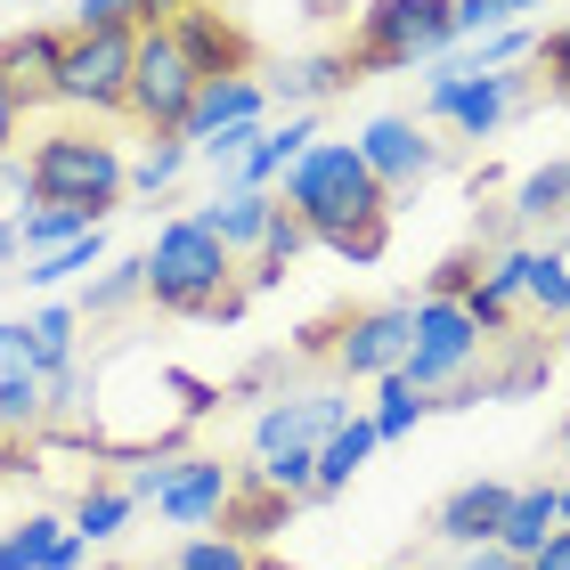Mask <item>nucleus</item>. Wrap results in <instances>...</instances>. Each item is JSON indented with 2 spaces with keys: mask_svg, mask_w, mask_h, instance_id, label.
Masks as SVG:
<instances>
[{
  "mask_svg": "<svg viewBox=\"0 0 570 570\" xmlns=\"http://www.w3.org/2000/svg\"><path fill=\"white\" fill-rule=\"evenodd\" d=\"M277 204L326 253H343L351 269H375L383 253H392V213H400V204L383 196V179L367 171L358 139H318L294 171L277 179Z\"/></svg>",
  "mask_w": 570,
  "mask_h": 570,
  "instance_id": "obj_1",
  "label": "nucleus"
},
{
  "mask_svg": "<svg viewBox=\"0 0 570 570\" xmlns=\"http://www.w3.org/2000/svg\"><path fill=\"white\" fill-rule=\"evenodd\" d=\"M237 269L245 262L196 213L155 220V237H147V302L164 309V318H237L245 309V277Z\"/></svg>",
  "mask_w": 570,
  "mask_h": 570,
  "instance_id": "obj_2",
  "label": "nucleus"
},
{
  "mask_svg": "<svg viewBox=\"0 0 570 570\" xmlns=\"http://www.w3.org/2000/svg\"><path fill=\"white\" fill-rule=\"evenodd\" d=\"M24 171H33V196L41 204H82L90 220H115L122 204H131V155L115 139H98L90 122H58V131H41L24 147Z\"/></svg>",
  "mask_w": 570,
  "mask_h": 570,
  "instance_id": "obj_3",
  "label": "nucleus"
},
{
  "mask_svg": "<svg viewBox=\"0 0 570 570\" xmlns=\"http://www.w3.org/2000/svg\"><path fill=\"white\" fill-rule=\"evenodd\" d=\"M456 49V0H367L343 41L351 73H424Z\"/></svg>",
  "mask_w": 570,
  "mask_h": 570,
  "instance_id": "obj_4",
  "label": "nucleus"
},
{
  "mask_svg": "<svg viewBox=\"0 0 570 570\" xmlns=\"http://www.w3.org/2000/svg\"><path fill=\"white\" fill-rule=\"evenodd\" d=\"M407 343H416V302H367L351 318L318 326L302 351H318L343 383H383V375L407 367Z\"/></svg>",
  "mask_w": 570,
  "mask_h": 570,
  "instance_id": "obj_5",
  "label": "nucleus"
},
{
  "mask_svg": "<svg viewBox=\"0 0 570 570\" xmlns=\"http://www.w3.org/2000/svg\"><path fill=\"white\" fill-rule=\"evenodd\" d=\"M489 367V343L473 326V309L449 302V294H416V343H407V383L440 407V392H456V383H473Z\"/></svg>",
  "mask_w": 570,
  "mask_h": 570,
  "instance_id": "obj_6",
  "label": "nucleus"
},
{
  "mask_svg": "<svg viewBox=\"0 0 570 570\" xmlns=\"http://www.w3.org/2000/svg\"><path fill=\"white\" fill-rule=\"evenodd\" d=\"M131 58H139V33H66L58 107H66L73 122L131 115Z\"/></svg>",
  "mask_w": 570,
  "mask_h": 570,
  "instance_id": "obj_7",
  "label": "nucleus"
},
{
  "mask_svg": "<svg viewBox=\"0 0 570 570\" xmlns=\"http://www.w3.org/2000/svg\"><path fill=\"white\" fill-rule=\"evenodd\" d=\"M196 90H204V73H196V58H188V41H179L171 24L139 33V58H131V122H139V131L179 139Z\"/></svg>",
  "mask_w": 570,
  "mask_h": 570,
  "instance_id": "obj_8",
  "label": "nucleus"
},
{
  "mask_svg": "<svg viewBox=\"0 0 570 570\" xmlns=\"http://www.w3.org/2000/svg\"><path fill=\"white\" fill-rule=\"evenodd\" d=\"M358 416L343 383H318V392H277L262 400V416H253V456H285V449H326V432H343Z\"/></svg>",
  "mask_w": 570,
  "mask_h": 570,
  "instance_id": "obj_9",
  "label": "nucleus"
},
{
  "mask_svg": "<svg viewBox=\"0 0 570 570\" xmlns=\"http://www.w3.org/2000/svg\"><path fill=\"white\" fill-rule=\"evenodd\" d=\"M358 155H367V171L383 179L392 204L416 188V179L440 171V139H432V122H416V115H367V122H358Z\"/></svg>",
  "mask_w": 570,
  "mask_h": 570,
  "instance_id": "obj_10",
  "label": "nucleus"
},
{
  "mask_svg": "<svg viewBox=\"0 0 570 570\" xmlns=\"http://www.w3.org/2000/svg\"><path fill=\"white\" fill-rule=\"evenodd\" d=\"M228 498H237V464H220V456H171V473L164 489H155V513H164L171 530H213Z\"/></svg>",
  "mask_w": 570,
  "mask_h": 570,
  "instance_id": "obj_11",
  "label": "nucleus"
},
{
  "mask_svg": "<svg viewBox=\"0 0 570 570\" xmlns=\"http://www.w3.org/2000/svg\"><path fill=\"white\" fill-rule=\"evenodd\" d=\"M505 505H513V481H456L449 498L432 505V538L449 554H473V547H498V530H505Z\"/></svg>",
  "mask_w": 570,
  "mask_h": 570,
  "instance_id": "obj_12",
  "label": "nucleus"
},
{
  "mask_svg": "<svg viewBox=\"0 0 570 570\" xmlns=\"http://www.w3.org/2000/svg\"><path fill=\"white\" fill-rule=\"evenodd\" d=\"M58 58H66V24H17V33H0V82L17 90L24 115L58 107Z\"/></svg>",
  "mask_w": 570,
  "mask_h": 570,
  "instance_id": "obj_13",
  "label": "nucleus"
},
{
  "mask_svg": "<svg viewBox=\"0 0 570 570\" xmlns=\"http://www.w3.org/2000/svg\"><path fill=\"white\" fill-rule=\"evenodd\" d=\"M530 90H538V73H530V66H505V73H473V82L456 90L449 122H456L464 139H498L505 122L530 107Z\"/></svg>",
  "mask_w": 570,
  "mask_h": 570,
  "instance_id": "obj_14",
  "label": "nucleus"
},
{
  "mask_svg": "<svg viewBox=\"0 0 570 570\" xmlns=\"http://www.w3.org/2000/svg\"><path fill=\"white\" fill-rule=\"evenodd\" d=\"M228 122H269V82L262 73H220V82H204L188 122H179V139L204 147L213 131H228Z\"/></svg>",
  "mask_w": 570,
  "mask_h": 570,
  "instance_id": "obj_15",
  "label": "nucleus"
},
{
  "mask_svg": "<svg viewBox=\"0 0 570 570\" xmlns=\"http://www.w3.org/2000/svg\"><path fill=\"white\" fill-rule=\"evenodd\" d=\"M358 73H351V58L343 49H302V58H285L277 73H269V107H285V115H318L334 90H351Z\"/></svg>",
  "mask_w": 570,
  "mask_h": 570,
  "instance_id": "obj_16",
  "label": "nucleus"
},
{
  "mask_svg": "<svg viewBox=\"0 0 570 570\" xmlns=\"http://www.w3.org/2000/svg\"><path fill=\"white\" fill-rule=\"evenodd\" d=\"M196 220L213 228L237 262H253V253H262V237H269V220H277V196H269V188H213V196L196 204Z\"/></svg>",
  "mask_w": 570,
  "mask_h": 570,
  "instance_id": "obj_17",
  "label": "nucleus"
},
{
  "mask_svg": "<svg viewBox=\"0 0 570 570\" xmlns=\"http://www.w3.org/2000/svg\"><path fill=\"white\" fill-rule=\"evenodd\" d=\"M171 33L188 41V58H196V73H204V82H220V73H253V41H245L237 24H228V17L213 9V0H196V9L179 17Z\"/></svg>",
  "mask_w": 570,
  "mask_h": 570,
  "instance_id": "obj_18",
  "label": "nucleus"
},
{
  "mask_svg": "<svg viewBox=\"0 0 570 570\" xmlns=\"http://www.w3.org/2000/svg\"><path fill=\"white\" fill-rule=\"evenodd\" d=\"M505 220H513V237H530V245H538V228H562L570 220V155H554V164H538V171L513 179Z\"/></svg>",
  "mask_w": 570,
  "mask_h": 570,
  "instance_id": "obj_19",
  "label": "nucleus"
},
{
  "mask_svg": "<svg viewBox=\"0 0 570 570\" xmlns=\"http://www.w3.org/2000/svg\"><path fill=\"white\" fill-rule=\"evenodd\" d=\"M554 530H562V481H522V489H513V505H505L498 547H505L513 562H530Z\"/></svg>",
  "mask_w": 570,
  "mask_h": 570,
  "instance_id": "obj_20",
  "label": "nucleus"
},
{
  "mask_svg": "<svg viewBox=\"0 0 570 570\" xmlns=\"http://www.w3.org/2000/svg\"><path fill=\"white\" fill-rule=\"evenodd\" d=\"M522 318H547L554 334L570 326V245H530V277H522Z\"/></svg>",
  "mask_w": 570,
  "mask_h": 570,
  "instance_id": "obj_21",
  "label": "nucleus"
},
{
  "mask_svg": "<svg viewBox=\"0 0 570 570\" xmlns=\"http://www.w3.org/2000/svg\"><path fill=\"white\" fill-rule=\"evenodd\" d=\"M139 302H147V253H131V262H107L98 277H82V294H73L82 326H90V318H122V309H139Z\"/></svg>",
  "mask_w": 570,
  "mask_h": 570,
  "instance_id": "obj_22",
  "label": "nucleus"
},
{
  "mask_svg": "<svg viewBox=\"0 0 570 570\" xmlns=\"http://www.w3.org/2000/svg\"><path fill=\"white\" fill-rule=\"evenodd\" d=\"M375 449H383V440H375V424H367V407H358L343 432H326V449H318V498H343V489L367 473Z\"/></svg>",
  "mask_w": 570,
  "mask_h": 570,
  "instance_id": "obj_23",
  "label": "nucleus"
},
{
  "mask_svg": "<svg viewBox=\"0 0 570 570\" xmlns=\"http://www.w3.org/2000/svg\"><path fill=\"white\" fill-rule=\"evenodd\" d=\"M530 58H538V33H530V24H505V33L456 41V49H449L440 66H449L456 82H473V73H505V66H530Z\"/></svg>",
  "mask_w": 570,
  "mask_h": 570,
  "instance_id": "obj_24",
  "label": "nucleus"
},
{
  "mask_svg": "<svg viewBox=\"0 0 570 570\" xmlns=\"http://www.w3.org/2000/svg\"><path fill=\"white\" fill-rule=\"evenodd\" d=\"M24 334H33L41 375H58V367H73V358H82V309L58 302V294H49V302L33 309V318H24Z\"/></svg>",
  "mask_w": 570,
  "mask_h": 570,
  "instance_id": "obj_25",
  "label": "nucleus"
},
{
  "mask_svg": "<svg viewBox=\"0 0 570 570\" xmlns=\"http://www.w3.org/2000/svg\"><path fill=\"white\" fill-rule=\"evenodd\" d=\"M131 513H139V498H131L122 481H90L82 498H73V522H66V530L82 538V547H107V538H122Z\"/></svg>",
  "mask_w": 570,
  "mask_h": 570,
  "instance_id": "obj_26",
  "label": "nucleus"
},
{
  "mask_svg": "<svg viewBox=\"0 0 570 570\" xmlns=\"http://www.w3.org/2000/svg\"><path fill=\"white\" fill-rule=\"evenodd\" d=\"M196 164V147L188 139H147L139 155H131V179H122V188H131V204H164L171 188H179V171Z\"/></svg>",
  "mask_w": 570,
  "mask_h": 570,
  "instance_id": "obj_27",
  "label": "nucleus"
},
{
  "mask_svg": "<svg viewBox=\"0 0 570 570\" xmlns=\"http://www.w3.org/2000/svg\"><path fill=\"white\" fill-rule=\"evenodd\" d=\"M90 269H107V228H90V237H73V245H58V253H41V262H24L17 277L33 285V294H58V285L90 277Z\"/></svg>",
  "mask_w": 570,
  "mask_h": 570,
  "instance_id": "obj_28",
  "label": "nucleus"
},
{
  "mask_svg": "<svg viewBox=\"0 0 570 570\" xmlns=\"http://www.w3.org/2000/svg\"><path fill=\"white\" fill-rule=\"evenodd\" d=\"M424 416H440V407H432V400H424L407 375H383V383H375V407H367V424H375V440H383V449H392V440H407V432H416Z\"/></svg>",
  "mask_w": 570,
  "mask_h": 570,
  "instance_id": "obj_29",
  "label": "nucleus"
},
{
  "mask_svg": "<svg viewBox=\"0 0 570 570\" xmlns=\"http://www.w3.org/2000/svg\"><path fill=\"white\" fill-rule=\"evenodd\" d=\"M90 228H107V220H90L82 204H33V213L17 220V237H24V262H41V253H58L73 237H90Z\"/></svg>",
  "mask_w": 570,
  "mask_h": 570,
  "instance_id": "obj_30",
  "label": "nucleus"
},
{
  "mask_svg": "<svg viewBox=\"0 0 570 570\" xmlns=\"http://www.w3.org/2000/svg\"><path fill=\"white\" fill-rule=\"evenodd\" d=\"M547 375H554V343H522L513 358L481 367V392H489V400H522V392H538Z\"/></svg>",
  "mask_w": 570,
  "mask_h": 570,
  "instance_id": "obj_31",
  "label": "nucleus"
},
{
  "mask_svg": "<svg viewBox=\"0 0 570 570\" xmlns=\"http://www.w3.org/2000/svg\"><path fill=\"white\" fill-rule=\"evenodd\" d=\"M58 538H66L58 513H24L17 530H0V570H41L49 554H58Z\"/></svg>",
  "mask_w": 570,
  "mask_h": 570,
  "instance_id": "obj_32",
  "label": "nucleus"
},
{
  "mask_svg": "<svg viewBox=\"0 0 570 570\" xmlns=\"http://www.w3.org/2000/svg\"><path fill=\"white\" fill-rule=\"evenodd\" d=\"M171 570H253V547L228 538V530H196V538H179Z\"/></svg>",
  "mask_w": 570,
  "mask_h": 570,
  "instance_id": "obj_33",
  "label": "nucleus"
},
{
  "mask_svg": "<svg viewBox=\"0 0 570 570\" xmlns=\"http://www.w3.org/2000/svg\"><path fill=\"white\" fill-rule=\"evenodd\" d=\"M66 33H139V0H73Z\"/></svg>",
  "mask_w": 570,
  "mask_h": 570,
  "instance_id": "obj_34",
  "label": "nucleus"
},
{
  "mask_svg": "<svg viewBox=\"0 0 570 570\" xmlns=\"http://www.w3.org/2000/svg\"><path fill=\"white\" fill-rule=\"evenodd\" d=\"M41 358H33V334H24V318H0V392H17V383H33Z\"/></svg>",
  "mask_w": 570,
  "mask_h": 570,
  "instance_id": "obj_35",
  "label": "nucleus"
},
{
  "mask_svg": "<svg viewBox=\"0 0 570 570\" xmlns=\"http://www.w3.org/2000/svg\"><path fill=\"white\" fill-rule=\"evenodd\" d=\"M33 171H24V147L17 155H0V220H24V213H33Z\"/></svg>",
  "mask_w": 570,
  "mask_h": 570,
  "instance_id": "obj_36",
  "label": "nucleus"
},
{
  "mask_svg": "<svg viewBox=\"0 0 570 570\" xmlns=\"http://www.w3.org/2000/svg\"><path fill=\"white\" fill-rule=\"evenodd\" d=\"M473 277H481V245H464V253H449L432 277H424V294H449V302H464L473 294Z\"/></svg>",
  "mask_w": 570,
  "mask_h": 570,
  "instance_id": "obj_37",
  "label": "nucleus"
},
{
  "mask_svg": "<svg viewBox=\"0 0 570 570\" xmlns=\"http://www.w3.org/2000/svg\"><path fill=\"white\" fill-rule=\"evenodd\" d=\"M505 24H522L505 9V0H456V41H481V33H505Z\"/></svg>",
  "mask_w": 570,
  "mask_h": 570,
  "instance_id": "obj_38",
  "label": "nucleus"
},
{
  "mask_svg": "<svg viewBox=\"0 0 570 570\" xmlns=\"http://www.w3.org/2000/svg\"><path fill=\"white\" fill-rule=\"evenodd\" d=\"M530 66L547 73V90H554V98H570V17L554 24L547 41H538V58H530Z\"/></svg>",
  "mask_w": 570,
  "mask_h": 570,
  "instance_id": "obj_39",
  "label": "nucleus"
},
{
  "mask_svg": "<svg viewBox=\"0 0 570 570\" xmlns=\"http://www.w3.org/2000/svg\"><path fill=\"white\" fill-rule=\"evenodd\" d=\"M17 139H24V107H17V90L0 82V155H17Z\"/></svg>",
  "mask_w": 570,
  "mask_h": 570,
  "instance_id": "obj_40",
  "label": "nucleus"
},
{
  "mask_svg": "<svg viewBox=\"0 0 570 570\" xmlns=\"http://www.w3.org/2000/svg\"><path fill=\"white\" fill-rule=\"evenodd\" d=\"M196 0H139V33H155V24H179Z\"/></svg>",
  "mask_w": 570,
  "mask_h": 570,
  "instance_id": "obj_41",
  "label": "nucleus"
},
{
  "mask_svg": "<svg viewBox=\"0 0 570 570\" xmlns=\"http://www.w3.org/2000/svg\"><path fill=\"white\" fill-rule=\"evenodd\" d=\"M456 570H530V562H513L505 547H473V554H456Z\"/></svg>",
  "mask_w": 570,
  "mask_h": 570,
  "instance_id": "obj_42",
  "label": "nucleus"
},
{
  "mask_svg": "<svg viewBox=\"0 0 570 570\" xmlns=\"http://www.w3.org/2000/svg\"><path fill=\"white\" fill-rule=\"evenodd\" d=\"M530 570H570V530H554V538H547V547H538V554H530Z\"/></svg>",
  "mask_w": 570,
  "mask_h": 570,
  "instance_id": "obj_43",
  "label": "nucleus"
},
{
  "mask_svg": "<svg viewBox=\"0 0 570 570\" xmlns=\"http://www.w3.org/2000/svg\"><path fill=\"white\" fill-rule=\"evenodd\" d=\"M82 554H90V547H82V538H73V530H66V538H58V554H49L41 570H82Z\"/></svg>",
  "mask_w": 570,
  "mask_h": 570,
  "instance_id": "obj_44",
  "label": "nucleus"
},
{
  "mask_svg": "<svg viewBox=\"0 0 570 570\" xmlns=\"http://www.w3.org/2000/svg\"><path fill=\"white\" fill-rule=\"evenodd\" d=\"M17 473H24V440L0 432V481H17Z\"/></svg>",
  "mask_w": 570,
  "mask_h": 570,
  "instance_id": "obj_45",
  "label": "nucleus"
},
{
  "mask_svg": "<svg viewBox=\"0 0 570 570\" xmlns=\"http://www.w3.org/2000/svg\"><path fill=\"white\" fill-rule=\"evenodd\" d=\"M253 570H294V562H277V554H253Z\"/></svg>",
  "mask_w": 570,
  "mask_h": 570,
  "instance_id": "obj_46",
  "label": "nucleus"
},
{
  "mask_svg": "<svg viewBox=\"0 0 570 570\" xmlns=\"http://www.w3.org/2000/svg\"><path fill=\"white\" fill-rule=\"evenodd\" d=\"M505 9H513V17H530V9H547V0H505Z\"/></svg>",
  "mask_w": 570,
  "mask_h": 570,
  "instance_id": "obj_47",
  "label": "nucleus"
},
{
  "mask_svg": "<svg viewBox=\"0 0 570 570\" xmlns=\"http://www.w3.org/2000/svg\"><path fill=\"white\" fill-rule=\"evenodd\" d=\"M562 530H570V481H562Z\"/></svg>",
  "mask_w": 570,
  "mask_h": 570,
  "instance_id": "obj_48",
  "label": "nucleus"
},
{
  "mask_svg": "<svg viewBox=\"0 0 570 570\" xmlns=\"http://www.w3.org/2000/svg\"><path fill=\"white\" fill-rule=\"evenodd\" d=\"M554 440H562V456H570V416H562V432H554Z\"/></svg>",
  "mask_w": 570,
  "mask_h": 570,
  "instance_id": "obj_49",
  "label": "nucleus"
},
{
  "mask_svg": "<svg viewBox=\"0 0 570 570\" xmlns=\"http://www.w3.org/2000/svg\"><path fill=\"white\" fill-rule=\"evenodd\" d=\"M392 570H424V562H392Z\"/></svg>",
  "mask_w": 570,
  "mask_h": 570,
  "instance_id": "obj_50",
  "label": "nucleus"
},
{
  "mask_svg": "<svg viewBox=\"0 0 570 570\" xmlns=\"http://www.w3.org/2000/svg\"><path fill=\"white\" fill-rule=\"evenodd\" d=\"M0 285H9V269H0Z\"/></svg>",
  "mask_w": 570,
  "mask_h": 570,
  "instance_id": "obj_51",
  "label": "nucleus"
}]
</instances>
